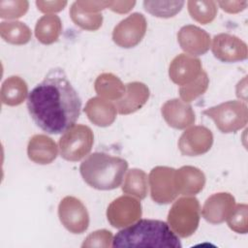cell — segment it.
Segmentation results:
<instances>
[{"instance_id":"obj_1","label":"cell","mask_w":248,"mask_h":248,"mask_svg":"<svg viewBox=\"0 0 248 248\" xmlns=\"http://www.w3.org/2000/svg\"><path fill=\"white\" fill-rule=\"evenodd\" d=\"M27 108L39 128L57 135L75 125L81 100L64 71L53 69L29 93Z\"/></svg>"},{"instance_id":"obj_2","label":"cell","mask_w":248,"mask_h":248,"mask_svg":"<svg viewBox=\"0 0 248 248\" xmlns=\"http://www.w3.org/2000/svg\"><path fill=\"white\" fill-rule=\"evenodd\" d=\"M179 237L169 224L155 219H139L120 230L113 237L112 247L181 248Z\"/></svg>"},{"instance_id":"obj_3","label":"cell","mask_w":248,"mask_h":248,"mask_svg":"<svg viewBox=\"0 0 248 248\" xmlns=\"http://www.w3.org/2000/svg\"><path fill=\"white\" fill-rule=\"evenodd\" d=\"M128 169L126 160L104 152H94L79 166L84 182L90 187L108 191L118 188Z\"/></svg>"},{"instance_id":"obj_4","label":"cell","mask_w":248,"mask_h":248,"mask_svg":"<svg viewBox=\"0 0 248 248\" xmlns=\"http://www.w3.org/2000/svg\"><path fill=\"white\" fill-rule=\"evenodd\" d=\"M200 215L199 200L193 196H184L172 203L168 213V224L177 236L186 238L197 231Z\"/></svg>"},{"instance_id":"obj_5","label":"cell","mask_w":248,"mask_h":248,"mask_svg":"<svg viewBox=\"0 0 248 248\" xmlns=\"http://www.w3.org/2000/svg\"><path fill=\"white\" fill-rule=\"evenodd\" d=\"M211 118L217 129L224 134L235 133L244 128L248 121V108L244 102L232 100L208 108L202 111Z\"/></svg>"},{"instance_id":"obj_6","label":"cell","mask_w":248,"mask_h":248,"mask_svg":"<svg viewBox=\"0 0 248 248\" xmlns=\"http://www.w3.org/2000/svg\"><path fill=\"white\" fill-rule=\"evenodd\" d=\"M93 142L92 130L86 125L75 124L65 131L59 140L60 155L67 161H79L91 151Z\"/></svg>"},{"instance_id":"obj_7","label":"cell","mask_w":248,"mask_h":248,"mask_svg":"<svg viewBox=\"0 0 248 248\" xmlns=\"http://www.w3.org/2000/svg\"><path fill=\"white\" fill-rule=\"evenodd\" d=\"M174 172L175 169L166 166H157L150 170V196L156 203H170L179 195L175 187Z\"/></svg>"},{"instance_id":"obj_8","label":"cell","mask_w":248,"mask_h":248,"mask_svg":"<svg viewBox=\"0 0 248 248\" xmlns=\"http://www.w3.org/2000/svg\"><path fill=\"white\" fill-rule=\"evenodd\" d=\"M58 217L67 231L78 234L84 232L89 227V214L80 200L66 196L58 205Z\"/></svg>"},{"instance_id":"obj_9","label":"cell","mask_w":248,"mask_h":248,"mask_svg":"<svg viewBox=\"0 0 248 248\" xmlns=\"http://www.w3.org/2000/svg\"><path fill=\"white\" fill-rule=\"evenodd\" d=\"M147 22L140 13H133L122 19L112 31V41L120 47L131 48L138 46L143 39Z\"/></svg>"},{"instance_id":"obj_10","label":"cell","mask_w":248,"mask_h":248,"mask_svg":"<svg viewBox=\"0 0 248 248\" xmlns=\"http://www.w3.org/2000/svg\"><path fill=\"white\" fill-rule=\"evenodd\" d=\"M140 202L130 195H123L113 200L108 206L107 218L108 223L117 229L128 227L141 217Z\"/></svg>"},{"instance_id":"obj_11","label":"cell","mask_w":248,"mask_h":248,"mask_svg":"<svg viewBox=\"0 0 248 248\" xmlns=\"http://www.w3.org/2000/svg\"><path fill=\"white\" fill-rule=\"evenodd\" d=\"M211 50L216 59L226 63L243 61L248 56L246 43L229 33L215 35L212 40Z\"/></svg>"},{"instance_id":"obj_12","label":"cell","mask_w":248,"mask_h":248,"mask_svg":"<svg viewBox=\"0 0 248 248\" xmlns=\"http://www.w3.org/2000/svg\"><path fill=\"white\" fill-rule=\"evenodd\" d=\"M213 144V134L205 126L196 125L186 129L178 140L182 155L200 156L208 152Z\"/></svg>"},{"instance_id":"obj_13","label":"cell","mask_w":248,"mask_h":248,"mask_svg":"<svg viewBox=\"0 0 248 248\" xmlns=\"http://www.w3.org/2000/svg\"><path fill=\"white\" fill-rule=\"evenodd\" d=\"M202 71V65L199 58L187 53H180L171 60L169 77L172 82L183 86L194 81Z\"/></svg>"},{"instance_id":"obj_14","label":"cell","mask_w":248,"mask_h":248,"mask_svg":"<svg viewBox=\"0 0 248 248\" xmlns=\"http://www.w3.org/2000/svg\"><path fill=\"white\" fill-rule=\"evenodd\" d=\"M177 42L187 54L199 56L208 51L211 45V38L210 35L201 27L188 24L179 29Z\"/></svg>"},{"instance_id":"obj_15","label":"cell","mask_w":248,"mask_h":248,"mask_svg":"<svg viewBox=\"0 0 248 248\" xmlns=\"http://www.w3.org/2000/svg\"><path fill=\"white\" fill-rule=\"evenodd\" d=\"M235 205L234 197L228 192L211 195L204 202L202 208L203 219L213 225H219L227 220Z\"/></svg>"},{"instance_id":"obj_16","label":"cell","mask_w":248,"mask_h":248,"mask_svg":"<svg viewBox=\"0 0 248 248\" xmlns=\"http://www.w3.org/2000/svg\"><path fill=\"white\" fill-rule=\"evenodd\" d=\"M161 113L167 124L177 130L192 126L196 120L192 107L180 99L167 101L161 108Z\"/></svg>"},{"instance_id":"obj_17","label":"cell","mask_w":248,"mask_h":248,"mask_svg":"<svg viewBox=\"0 0 248 248\" xmlns=\"http://www.w3.org/2000/svg\"><path fill=\"white\" fill-rule=\"evenodd\" d=\"M121 99L115 102V108L120 114H131L140 109L148 101L150 91L146 84L140 81L129 82Z\"/></svg>"},{"instance_id":"obj_18","label":"cell","mask_w":248,"mask_h":248,"mask_svg":"<svg viewBox=\"0 0 248 248\" xmlns=\"http://www.w3.org/2000/svg\"><path fill=\"white\" fill-rule=\"evenodd\" d=\"M174 182L178 194L195 196L205 185V175L200 169L193 166H183L174 172Z\"/></svg>"},{"instance_id":"obj_19","label":"cell","mask_w":248,"mask_h":248,"mask_svg":"<svg viewBox=\"0 0 248 248\" xmlns=\"http://www.w3.org/2000/svg\"><path fill=\"white\" fill-rule=\"evenodd\" d=\"M27 155L36 164L47 165L56 159L58 146L50 137L44 134H37L28 141Z\"/></svg>"},{"instance_id":"obj_20","label":"cell","mask_w":248,"mask_h":248,"mask_svg":"<svg viewBox=\"0 0 248 248\" xmlns=\"http://www.w3.org/2000/svg\"><path fill=\"white\" fill-rule=\"evenodd\" d=\"M84 112L94 125L108 127L114 122L117 109L111 102L98 96L90 98L87 101L84 107Z\"/></svg>"},{"instance_id":"obj_21","label":"cell","mask_w":248,"mask_h":248,"mask_svg":"<svg viewBox=\"0 0 248 248\" xmlns=\"http://www.w3.org/2000/svg\"><path fill=\"white\" fill-rule=\"evenodd\" d=\"M0 94L4 105L16 107L25 101L28 95V85L22 78L11 76L2 83Z\"/></svg>"},{"instance_id":"obj_22","label":"cell","mask_w":248,"mask_h":248,"mask_svg":"<svg viewBox=\"0 0 248 248\" xmlns=\"http://www.w3.org/2000/svg\"><path fill=\"white\" fill-rule=\"evenodd\" d=\"M94 89L99 97L116 102L123 97L126 86L115 75L111 73H103L96 78Z\"/></svg>"},{"instance_id":"obj_23","label":"cell","mask_w":248,"mask_h":248,"mask_svg":"<svg viewBox=\"0 0 248 248\" xmlns=\"http://www.w3.org/2000/svg\"><path fill=\"white\" fill-rule=\"evenodd\" d=\"M61 32V19L54 14L43 16L35 25V36L44 45H51L57 42Z\"/></svg>"},{"instance_id":"obj_24","label":"cell","mask_w":248,"mask_h":248,"mask_svg":"<svg viewBox=\"0 0 248 248\" xmlns=\"http://www.w3.org/2000/svg\"><path fill=\"white\" fill-rule=\"evenodd\" d=\"M0 35L1 38L12 45H25L31 40L30 28L21 21L10 20L2 21L0 23Z\"/></svg>"},{"instance_id":"obj_25","label":"cell","mask_w":248,"mask_h":248,"mask_svg":"<svg viewBox=\"0 0 248 248\" xmlns=\"http://www.w3.org/2000/svg\"><path fill=\"white\" fill-rule=\"evenodd\" d=\"M122 191L137 199H145L148 192L147 174L140 169L129 170L124 178Z\"/></svg>"},{"instance_id":"obj_26","label":"cell","mask_w":248,"mask_h":248,"mask_svg":"<svg viewBox=\"0 0 248 248\" xmlns=\"http://www.w3.org/2000/svg\"><path fill=\"white\" fill-rule=\"evenodd\" d=\"M69 13L73 22L84 30L95 31L102 26V13H92L82 8L78 1H76L72 4Z\"/></svg>"},{"instance_id":"obj_27","label":"cell","mask_w":248,"mask_h":248,"mask_svg":"<svg viewBox=\"0 0 248 248\" xmlns=\"http://www.w3.org/2000/svg\"><path fill=\"white\" fill-rule=\"evenodd\" d=\"M188 12L191 17L199 23H210L217 15V4L215 1H193L187 2Z\"/></svg>"},{"instance_id":"obj_28","label":"cell","mask_w":248,"mask_h":248,"mask_svg":"<svg viewBox=\"0 0 248 248\" xmlns=\"http://www.w3.org/2000/svg\"><path fill=\"white\" fill-rule=\"evenodd\" d=\"M184 4V1H144L143 7L154 16L169 18L178 14Z\"/></svg>"},{"instance_id":"obj_29","label":"cell","mask_w":248,"mask_h":248,"mask_svg":"<svg viewBox=\"0 0 248 248\" xmlns=\"http://www.w3.org/2000/svg\"><path fill=\"white\" fill-rule=\"evenodd\" d=\"M209 78L207 73L203 70L202 74L191 83L179 86L178 92L180 99L185 103H190L200 96H202L208 88Z\"/></svg>"},{"instance_id":"obj_30","label":"cell","mask_w":248,"mask_h":248,"mask_svg":"<svg viewBox=\"0 0 248 248\" xmlns=\"http://www.w3.org/2000/svg\"><path fill=\"white\" fill-rule=\"evenodd\" d=\"M248 205L246 203H239L234 205L232 211L227 218L229 228L237 233H246L248 231Z\"/></svg>"},{"instance_id":"obj_31","label":"cell","mask_w":248,"mask_h":248,"mask_svg":"<svg viewBox=\"0 0 248 248\" xmlns=\"http://www.w3.org/2000/svg\"><path fill=\"white\" fill-rule=\"evenodd\" d=\"M29 7L26 0H14V1H0V16L2 18L14 19L25 15Z\"/></svg>"},{"instance_id":"obj_32","label":"cell","mask_w":248,"mask_h":248,"mask_svg":"<svg viewBox=\"0 0 248 248\" xmlns=\"http://www.w3.org/2000/svg\"><path fill=\"white\" fill-rule=\"evenodd\" d=\"M113 235L108 230H98L86 236L81 247H104L108 248L112 246Z\"/></svg>"},{"instance_id":"obj_33","label":"cell","mask_w":248,"mask_h":248,"mask_svg":"<svg viewBox=\"0 0 248 248\" xmlns=\"http://www.w3.org/2000/svg\"><path fill=\"white\" fill-rule=\"evenodd\" d=\"M38 10L46 15L62 11L67 5V1H36Z\"/></svg>"},{"instance_id":"obj_34","label":"cell","mask_w":248,"mask_h":248,"mask_svg":"<svg viewBox=\"0 0 248 248\" xmlns=\"http://www.w3.org/2000/svg\"><path fill=\"white\" fill-rule=\"evenodd\" d=\"M218 4L221 9L229 14H236L243 11L246 7L248 2L247 1H218Z\"/></svg>"},{"instance_id":"obj_35","label":"cell","mask_w":248,"mask_h":248,"mask_svg":"<svg viewBox=\"0 0 248 248\" xmlns=\"http://www.w3.org/2000/svg\"><path fill=\"white\" fill-rule=\"evenodd\" d=\"M135 1H107V8L118 14H126L133 9Z\"/></svg>"}]
</instances>
